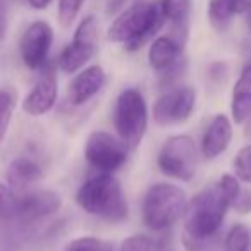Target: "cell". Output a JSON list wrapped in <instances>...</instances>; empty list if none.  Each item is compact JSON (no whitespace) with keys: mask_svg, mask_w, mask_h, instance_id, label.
<instances>
[{"mask_svg":"<svg viewBox=\"0 0 251 251\" xmlns=\"http://www.w3.org/2000/svg\"><path fill=\"white\" fill-rule=\"evenodd\" d=\"M18 93L11 88H0V143L5 140L14 114Z\"/></svg>","mask_w":251,"mask_h":251,"instance_id":"obj_21","label":"cell"},{"mask_svg":"<svg viewBox=\"0 0 251 251\" xmlns=\"http://www.w3.org/2000/svg\"><path fill=\"white\" fill-rule=\"evenodd\" d=\"M243 52H244V55H246V64H251V38L244 42Z\"/></svg>","mask_w":251,"mask_h":251,"instance_id":"obj_31","label":"cell"},{"mask_svg":"<svg viewBox=\"0 0 251 251\" xmlns=\"http://www.w3.org/2000/svg\"><path fill=\"white\" fill-rule=\"evenodd\" d=\"M60 208H62V198L55 191L31 189V191L19 193L12 222L23 227L35 226V224L55 215Z\"/></svg>","mask_w":251,"mask_h":251,"instance_id":"obj_10","label":"cell"},{"mask_svg":"<svg viewBox=\"0 0 251 251\" xmlns=\"http://www.w3.org/2000/svg\"><path fill=\"white\" fill-rule=\"evenodd\" d=\"M157 167L174 181L189 182L198 169V148L189 134H172L157 155Z\"/></svg>","mask_w":251,"mask_h":251,"instance_id":"obj_6","label":"cell"},{"mask_svg":"<svg viewBox=\"0 0 251 251\" xmlns=\"http://www.w3.org/2000/svg\"><path fill=\"white\" fill-rule=\"evenodd\" d=\"M76 203L84 213L108 224H122L129 215L126 193L114 174L97 172L83 181L76 191Z\"/></svg>","mask_w":251,"mask_h":251,"instance_id":"obj_2","label":"cell"},{"mask_svg":"<svg viewBox=\"0 0 251 251\" xmlns=\"http://www.w3.org/2000/svg\"><path fill=\"white\" fill-rule=\"evenodd\" d=\"M188 73V59L184 55H181L174 64H171L169 67H165L164 71L158 73V86L162 90H171V88H176L181 84L182 77Z\"/></svg>","mask_w":251,"mask_h":251,"instance_id":"obj_22","label":"cell"},{"mask_svg":"<svg viewBox=\"0 0 251 251\" xmlns=\"http://www.w3.org/2000/svg\"><path fill=\"white\" fill-rule=\"evenodd\" d=\"M84 0H59V9H57V19L62 28H69L76 21Z\"/></svg>","mask_w":251,"mask_h":251,"instance_id":"obj_27","label":"cell"},{"mask_svg":"<svg viewBox=\"0 0 251 251\" xmlns=\"http://www.w3.org/2000/svg\"><path fill=\"white\" fill-rule=\"evenodd\" d=\"M241 191V181L234 174H224L198 191L188 201L184 213L182 244L188 251H213L220 243V229Z\"/></svg>","mask_w":251,"mask_h":251,"instance_id":"obj_1","label":"cell"},{"mask_svg":"<svg viewBox=\"0 0 251 251\" xmlns=\"http://www.w3.org/2000/svg\"><path fill=\"white\" fill-rule=\"evenodd\" d=\"M43 165L36 155L23 153L11 160L7 167V186L16 193L28 191L29 186L43 179Z\"/></svg>","mask_w":251,"mask_h":251,"instance_id":"obj_15","label":"cell"},{"mask_svg":"<svg viewBox=\"0 0 251 251\" xmlns=\"http://www.w3.org/2000/svg\"><path fill=\"white\" fill-rule=\"evenodd\" d=\"M196 107V90L179 84L165 90L153 103V121L160 127L184 124L193 115Z\"/></svg>","mask_w":251,"mask_h":251,"instance_id":"obj_9","label":"cell"},{"mask_svg":"<svg viewBox=\"0 0 251 251\" xmlns=\"http://www.w3.org/2000/svg\"><path fill=\"white\" fill-rule=\"evenodd\" d=\"M57 64L47 62L40 69L31 90L26 93L25 100L21 101V108L25 114L31 117H42L49 114L57 103L59 98V79H57Z\"/></svg>","mask_w":251,"mask_h":251,"instance_id":"obj_11","label":"cell"},{"mask_svg":"<svg viewBox=\"0 0 251 251\" xmlns=\"http://www.w3.org/2000/svg\"><path fill=\"white\" fill-rule=\"evenodd\" d=\"M105 83H107V74H105L101 66H86L73 77L67 90V97H69V103L74 107H81L86 105L91 98H95L101 90H103Z\"/></svg>","mask_w":251,"mask_h":251,"instance_id":"obj_14","label":"cell"},{"mask_svg":"<svg viewBox=\"0 0 251 251\" xmlns=\"http://www.w3.org/2000/svg\"><path fill=\"white\" fill-rule=\"evenodd\" d=\"M251 9V0H210L206 14L213 29L226 31L237 14H246Z\"/></svg>","mask_w":251,"mask_h":251,"instance_id":"obj_19","label":"cell"},{"mask_svg":"<svg viewBox=\"0 0 251 251\" xmlns=\"http://www.w3.org/2000/svg\"><path fill=\"white\" fill-rule=\"evenodd\" d=\"M224 251H251V230L246 224H234L227 230Z\"/></svg>","mask_w":251,"mask_h":251,"instance_id":"obj_20","label":"cell"},{"mask_svg":"<svg viewBox=\"0 0 251 251\" xmlns=\"http://www.w3.org/2000/svg\"><path fill=\"white\" fill-rule=\"evenodd\" d=\"M164 25L165 18L160 5L136 2L115 18L107 31V40L112 43H122L127 52H138L155 38Z\"/></svg>","mask_w":251,"mask_h":251,"instance_id":"obj_3","label":"cell"},{"mask_svg":"<svg viewBox=\"0 0 251 251\" xmlns=\"http://www.w3.org/2000/svg\"><path fill=\"white\" fill-rule=\"evenodd\" d=\"M232 169H234V176L241 182L251 184V143L239 148V151L234 157Z\"/></svg>","mask_w":251,"mask_h":251,"instance_id":"obj_24","label":"cell"},{"mask_svg":"<svg viewBox=\"0 0 251 251\" xmlns=\"http://www.w3.org/2000/svg\"><path fill=\"white\" fill-rule=\"evenodd\" d=\"M9 31V0H0V43Z\"/></svg>","mask_w":251,"mask_h":251,"instance_id":"obj_29","label":"cell"},{"mask_svg":"<svg viewBox=\"0 0 251 251\" xmlns=\"http://www.w3.org/2000/svg\"><path fill=\"white\" fill-rule=\"evenodd\" d=\"M232 210L239 215H250L251 213V189L241 188L237 198L232 203Z\"/></svg>","mask_w":251,"mask_h":251,"instance_id":"obj_28","label":"cell"},{"mask_svg":"<svg viewBox=\"0 0 251 251\" xmlns=\"http://www.w3.org/2000/svg\"><path fill=\"white\" fill-rule=\"evenodd\" d=\"M98 50V21L95 16H86L76 28L73 42L60 52L57 67L66 74H74L86 67Z\"/></svg>","mask_w":251,"mask_h":251,"instance_id":"obj_8","label":"cell"},{"mask_svg":"<svg viewBox=\"0 0 251 251\" xmlns=\"http://www.w3.org/2000/svg\"><path fill=\"white\" fill-rule=\"evenodd\" d=\"M127 148L107 131H91L84 141V160L97 172L115 174L127 162Z\"/></svg>","mask_w":251,"mask_h":251,"instance_id":"obj_7","label":"cell"},{"mask_svg":"<svg viewBox=\"0 0 251 251\" xmlns=\"http://www.w3.org/2000/svg\"><path fill=\"white\" fill-rule=\"evenodd\" d=\"M26 2L29 4V7L36 9V11H45L53 4V0H26Z\"/></svg>","mask_w":251,"mask_h":251,"instance_id":"obj_30","label":"cell"},{"mask_svg":"<svg viewBox=\"0 0 251 251\" xmlns=\"http://www.w3.org/2000/svg\"><path fill=\"white\" fill-rule=\"evenodd\" d=\"M119 251H164V241L147 234H131L121 243Z\"/></svg>","mask_w":251,"mask_h":251,"instance_id":"obj_23","label":"cell"},{"mask_svg":"<svg viewBox=\"0 0 251 251\" xmlns=\"http://www.w3.org/2000/svg\"><path fill=\"white\" fill-rule=\"evenodd\" d=\"M53 45V28L47 21H35L25 29L19 40L21 60L29 71H40L49 62Z\"/></svg>","mask_w":251,"mask_h":251,"instance_id":"obj_12","label":"cell"},{"mask_svg":"<svg viewBox=\"0 0 251 251\" xmlns=\"http://www.w3.org/2000/svg\"><path fill=\"white\" fill-rule=\"evenodd\" d=\"M230 119L244 124L251 119V64H244L230 95Z\"/></svg>","mask_w":251,"mask_h":251,"instance_id":"obj_17","label":"cell"},{"mask_svg":"<svg viewBox=\"0 0 251 251\" xmlns=\"http://www.w3.org/2000/svg\"><path fill=\"white\" fill-rule=\"evenodd\" d=\"M182 50H184V43L176 40L172 35L157 36L155 40H151L148 49V64L155 73H160L165 67L174 64L181 55H184Z\"/></svg>","mask_w":251,"mask_h":251,"instance_id":"obj_18","label":"cell"},{"mask_svg":"<svg viewBox=\"0 0 251 251\" xmlns=\"http://www.w3.org/2000/svg\"><path fill=\"white\" fill-rule=\"evenodd\" d=\"M12 2H18V4H23V2H26V0H12Z\"/></svg>","mask_w":251,"mask_h":251,"instance_id":"obj_33","label":"cell"},{"mask_svg":"<svg viewBox=\"0 0 251 251\" xmlns=\"http://www.w3.org/2000/svg\"><path fill=\"white\" fill-rule=\"evenodd\" d=\"M158 5H160L165 23H169V26H171L169 35H172L176 40H179V42L186 45L189 33V18H191L193 0H160Z\"/></svg>","mask_w":251,"mask_h":251,"instance_id":"obj_16","label":"cell"},{"mask_svg":"<svg viewBox=\"0 0 251 251\" xmlns=\"http://www.w3.org/2000/svg\"><path fill=\"white\" fill-rule=\"evenodd\" d=\"M188 201L182 188L171 182H155L145 193L141 205L143 224L153 232H165L184 219Z\"/></svg>","mask_w":251,"mask_h":251,"instance_id":"obj_4","label":"cell"},{"mask_svg":"<svg viewBox=\"0 0 251 251\" xmlns=\"http://www.w3.org/2000/svg\"><path fill=\"white\" fill-rule=\"evenodd\" d=\"M232 119H229L224 114H215L212 121L206 124L201 136V143H200L201 157L205 160H215L222 153H226L227 148L230 147V141H232Z\"/></svg>","mask_w":251,"mask_h":251,"instance_id":"obj_13","label":"cell"},{"mask_svg":"<svg viewBox=\"0 0 251 251\" xmlns=\"http://www.w3.org/2000/svg\"><path fill=\"white\" fill-rule=\"evenodd\" d=\"M64 251H114V246L100 237L81 236L71 241Z\"/></svg>","mask_w":251,"mask_h":251,"instance_id":"obj_25","label":"cell"},{"mask_svg":"<svg viewBox=\"0 0 251 251\" xmlns=\"http://www.w3.org/2000/svg\"><path fill=\"white\" fill-rule=\"evenodd\" d=\"M229 64L224 60H215V62L206 66V84L213 90H219L229 79Z\"/></svg>","mask_w":251,"mask_h":251,"instance_id":"obj_26","label":"cell"},{"mask_svg":"<svg viewBox=\"0 0 251 251\" xmlns=\"http://www.w3.org/2000/svg\"><path fill=\"white\" fill-rule=\"evenodd\" d=\"M244 21H246V26H248V31L251 33V9L244 14Z\"/></svg>","mask_w":251,"mask_h":251,"instance_id":"obj_32","label":"cell"},{"mask_svg":"<svg viewBox=\"0 0 251 251\" xmlns=\"http://www.w3.org/2000/svg\"><path fill=\"white\" fill-rule=\"evenodd\" d=\"M114 127L117 138L129 151L141 147L148 129V105L138 88H126L114 105Z\"/></svg>","mask_w":251,"mask_h":251,"instance_id":"obj_5","label":"cell"}]
</instances>
